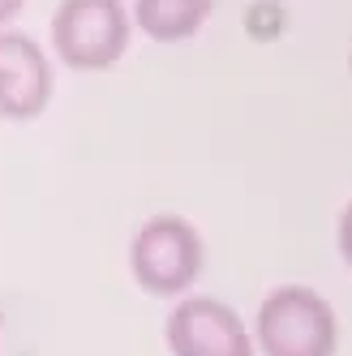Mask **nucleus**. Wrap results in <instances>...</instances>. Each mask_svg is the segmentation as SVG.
I'll list each match as a JSON object with an SVG mask.
<instances>
[{
    "mask_svg": "<svg viewBox=\"0 0 352 356\" xmlns=\"http://www.w3.org/2000/svg\"><path fill=\"white\" fill-rule=\"evenodd\" d=\"M254 339L262 356H335L339 322L322 292L305 284H284L258 305Z\"/></svg>",
    "mask_w": 352,
    "mask_h": 356,
    "instance_id": "obj_1",
    "label": "nucleus"
},
{
    "mask_svg": "<svg viewBox=\"0 0 352 356\" xmlns=\"http://www.w3.org/2000/svg\"><path fill=\"white\" fill-rule=\"evenodd\" d=\"M202 236L181 215H155L138 227L129 245V270L150 296H181L202 275Z\"/></svg>",
    "mask_w": 352,
    "mask_h": 356,
    "instance_id": "obj_2",
    "label": "nucleus"
},
{
    "mask_svg": "<svg viewBox=\"0 0 352 356\" xmlns=\"http://www.w3.org/2000/svg\"><path fill=\"white\" fill-rule=\"evenodd\" d=\"M134 22L120 0H61L52 13V47L69 69H112L129 47Z\"/></svg>",
    "mask_w": 352,
    "mask_h": 356,
    "instance_id": "obj_3",
    "label": "nucleus"
},
{
    "mask_svg": "<svg viewBox=\"0 0 352 356\" xmlns=\"http://www.w3.org/2000/svg\"><path fill=\"white\" fill-rule=\"evenodd\" d=\"M172 356H254V339L232 305L215 296H185L168 314Z\"/></svg>",
    "mask_w": 352,
    "mask_h": 356,
    "instance_id": "obj_4",
    "label": "nucleus"
},
{
    "mask_svg": "<svg viewBox=\"0 0 352 356\" xmlns=\"http://www.w3.org/2000/svg\"><path fill=\"white\" fill-rule=\"evenodd\" d=\"M52 99V65L47 52L22 31H0V116L31 120Z\"/></svg>",
    "mask_w": 352,
    "mask_h": 356,
    "instance_id": "obj_5",
    "label": "nucleus"
},
{
    "mask_svg": "<svg viewBox=\"0 0 352 356\" xmlns=\"http://www.w3.org/2000/svg\"><path fill=\"white\" fill-rule=\"evenodd\" d=\"M215 0H138L134 22L155 43H185L207 26Z\"/></svg>",
    "mask_w": 352,
    "mask_h": 356,
    "instance_id": "obj_6",
    "label": "nucleus"
},
{
    "mask_svg": "<svg viewBox=\"0 0 352 356\" xmlns=\"http://www.w3.org/2000/svg\"><path fill=\"white\" fill-rule=\"evenodd\" d=\"M339 253H344V262L352 266V202H348L344 215H339Z\"/></svg>",
    "mask_w": 352,
    "mask_h": 356,
    "instance_id": "obj_7",
    "label": "nucleus"
},
{
    "mask_svg": "<svg viewBox=\"0 0 352 356\" xmlns=\"http://www.w3.org/2000/svg\"><path fill=\"white\" fill-rule=\"evenodd\" d=\"M22 5H26V0H0V26H5V22H9Z\"/></svg>",
    "mask_w": 352,
    "mask_h": 356,
    "instance_id": "obj_8",
    "label": "nucleus"
},
{
    "mask_svg": "<svg viewBox=\"0 0 352 356\" xmlns=\"http://www.w3.org/2000/svg\"><path fill=\"white\" fill-rule=\"evenodd\" d=\"M348 73H352V52H348Z\"/></svg>",
    "mask_w": 352,
    "mask_h": 356,
    "instance_id": "obj_9",
    "label": "nucleus"
}]
</instances>
